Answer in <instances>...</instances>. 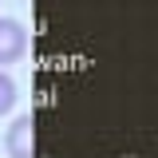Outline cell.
Segmentation results:
<instances>
[{"label":"cell","mask_w":158,"mask_h":158,"mask_svg":"<svg viewBox=\"0 0 158 158\" xmlns=\"http://www.w3.org/2000/svg\"><path fill=\"white\" fill-rule=\"evenodd\" d=\"M24 52H28V28L12 16H0V71L24 59Z\"/></svg>","instance_id":"1"},{"label":"cell","mask_w":158,"mask_h":158,"mask_svg":"<svg viewBox=\"0 0 158 158\" xmlns=\"http://www.w3.org/2000/svg\"><path fill=\"white\" fill-rule=\"evenodd\" d=\"M4 150H8V158H36V123H32V115H20L8 127Z\"/></svg>","instance_id":"2"},{"label":"cell","mask_w":158,"mask_h":158,"mask_svg":"<svg viewBox=\"0 0 158 158\" xmlns=\"http://www.w3.org/2000/svg\"><path fill=\"white\" fill-rule=\"evenodd\" d=\"M16 107V79L8 71H0V115H8Z\"/></svg>","instance_id":"3"}]
</instances>
